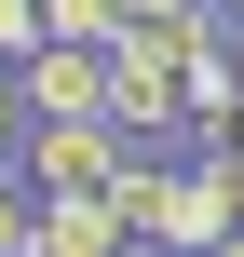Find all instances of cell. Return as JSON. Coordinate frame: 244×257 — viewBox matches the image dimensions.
Here are the masks:
<instances>
[{
	"label": "cell",
	"instance_id": "7c38bea8",
	"mask_svg": "<svg viewBox=\"0 0 244 257\" xmlns=\"http://www.w3.org/2000/svg\"><path fill=\"white\" fill-rule=\"evenodd\" d=\"M231 41H244V14H231Z\"/></svg>",
	"mask_w": 244,
	"mask_h": 257
},
{
	"label": "cell",
	"instance_id": "5bb4252c",
	"mask_svg": "<svg viewBox=\"0 0 244 257\" xmlns=\"http://www.w3.org/2000/svg\"><path fill=\"white\" fill-rule=\"evenodd\" d=\"M27 257H41V244H27Z\"/></svg>",
	"mask_w": 244,
	"mask_h": 257
},
{
	"label": "cell",
	"instance_id": "6da1fadb",
	"mask_svg": "<svg viewBox=\"0 0 244 257\" xmlns=\"http://www.w3.org/2000/svg\"><path fill=\"white\" fill-rule=\"evenodd\" d=\"M109 122H122L136 149L190 136V81H177V41H163V27H122V41H109Z\"/></svg>",
	"mask_w": 244,
	"mask_h": 257
},
{
	"label": "cell",
	"instance_id": "8fae6325",
	"mask_svg": "<svg viewBox=\"0 0 244 257\" xmlns=\"http://www.w3.org/2000/svg\"><path fill=\"white\" fill-rule=\"evenodd\" d=\"M217 257H244V230H231V244H217Z\"/></svg>",
	"mask_w": 244,
	"mask_h": 257
},
{
	"label": "cell",
	"instance_id": "5b68a950",
	"mask_svg": "<svg viewBox=\"0 0 244 257\" xmlns=\"http://www.w3.org/2000/svg\"><path fill=\"white\" fill-rule=\"evenodd\" d=\"M41 27H54V41H95V54H109V41H122V0H41Z\"/></svg>",
	"mask_w": 244,
	"mask_h": 257
},
{
	"label": "cell",
	"instance_id": "8992f818",
	"mask_svg": "<svg viewBox=\"0 0 244 257\" xmlns=\"http://www.w3.org/2000/svg\"><path fill=\"white\" fill-rule=\"evenodd\" d=\"M27 244H41V190L0 163V257H27Z\"/></svg>",
	"mask_w": 244,
	"mask_h": 257
},
{
	"label": "cell",
	"instance_id": "3957f363",
	"mask_svg": "<svg viewBox=\"0 0 244 257\" xmlns=\"http://www.w3.org/2000/svg\"><path fill=\"white\" fill-rule=\"evenodd\" d=\"M14 95H27V122H109V54L95 41H41L14 68Z\"/></svg>",
	"mask_w": 244,
	"mask_h": 257
},
{
	"label": "cell",
	"instance_id": "9c48e42d",
	"mask_svg": "<svg viewBox=\"0 0 244 257\" xmlns=\"http://www.w3.org/2000/svg\"><path fill=\"white\" fill-rule=\"evenodd\" d=\"M27 149V95H14V68H0V163Z\"/></svg>",
	"mask_w": 244,
	"mask_h": 257
},
{
	"label": "cell",
	"instance_id": "277c9868",
	"mask_svg": "<svg viewBox=\"0 0 244 257\" xmlns=\"http://www.w3.org/2000/svg\"><path fill=\"white\" fill-rule=\"evenodd\" d=\"M122 244H136L122 190H41V257H122Z\"/></svg>",
	"mask_w": 244,
	"mask_h": 257
},
{
	"label": "cell",
	"instance_id": "ba28073f",
	"mask_svg": "<svg viewBox=\"0 0 244 257\" xmlns=\"http://www.w3.org/2000/svg\"><path fill=\"white\" fill-rule=\"evenodd\" d=\"M190 14H204V0H122V27H163V41H177Z\"/></svg>",
	"mask_w": 244,
	"mask_h": 257
},
{
	"label": "cell",
	"instance_id": "52a82bcc",
	"mask_svg": "<svg viewBox=\"0 0 244 257\" xmlns=\"http://www.w3.org/2000/svg\"><path fill=\"white\" fill-rule=\"evenodd\" d=\"M41 41H54V27H41V0H0V68H27Z\"/></svg>",
	"mask_w": 244,
	"mask_h": 257
},
{
	"label": "cell",
	"instance_id": "30bf717a",
	"mask_svg": "<svg viewBox=\"0 0 244 257\" xmlns=\"http://www.w3.org/2000/svg\"><path fill=\"white\" fill-rule=\"evenodd\" d=\"M231 203H244V149H231Z\"/></svg>",
	"mask_w": 244,
	"mask_h": 257
},
{
	"label": "cell",
	"instance_id": "7a4b0ae2",
	"mask_svg": "<svg viewBox=\"0 0 244 257\" xmlns=\"http://www.w3.org/2000/svg\"><path fill=\"white\" fill-rule=\"evenodd\" d=\"M122 163H136L122 122H27V149H14L27 190H122Z\"/></svg>",
	"mask_w": 244,
	"mask_h": 257
},
{
	"label": "cell",
	"instance_id": "4fadbf2b",
	"mask_svg": "<svg viewBox=\"0 0 244 257\" xmlns=\"http://www.w3.org/2000/svg\"><path fill=\"white\" fill-rule=\"evenodd\" d=\"M122 257H136V244H122ZM149 257H163V244H149Z\"/></svg>",
	"mask_w": 244,
	"mask_h": 257
}]
</instances>
